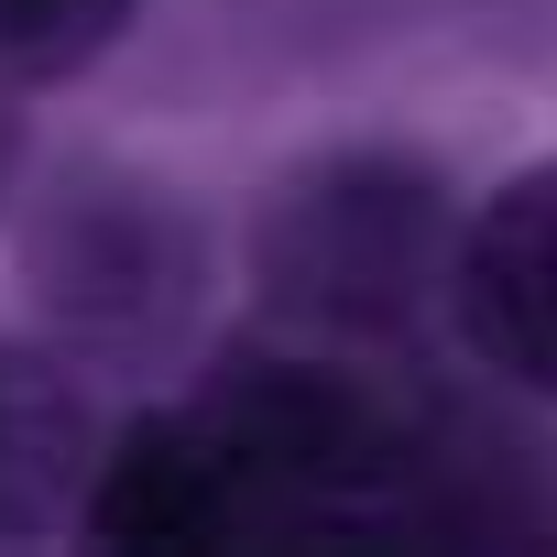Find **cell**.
<instances>
[{"label": "cell", "mask_w": 557, "mask_h": 557, "mask_svg": "<svg viewBox=\"0 0 557 557\" xmlns=\"http://www.w3.org/2000/svg\"><path fill=\"white\" fill-rule=\"evenodd\" d=\"M448 251H459L448 175L405 143H339L251 208V296L296 339L394 350L448 296Z\"/></svg>", "instance_id": "1"}, {"label": "cell", "mask_w": 557, "mask_h": 557, "mask_svg": "<svg viewBox=\"0 0 557 557\" xmlns=\"http://www.w3.org/2000/svg\"><path fill=\"white\" fill-rule=\"evenodd\" d=\"M23 273L77 361H153L208 296V240L143 175H66L23 230Z\"/></svg>", "instance_id": "3"}, {"label": "cell", "mask_w": 557, "mask_h": 557, "mask_svg": "<svg viewBox=\"0 0 557 557\" xmlns=\"http://www.w3.org/2000/svg\"><path fill=\"white\" fill-rule=\"evenodd\" d=\"M99 459V405H88V361L66 339H23L0 329V546H34L77 524Z\"/></svg>", "instance_id": "6"}, {"label": "cell", "mask_w": 557, "mask_h": 557, "mask_svg": "<svg viewBox=\"0 0 557 557\" xmlns=\"http://www.w3.org/2000/svg\"><path fill=\"white\" fill-rule=\"evenodd\" d=\"M132 12H143V0H0V88L88 77L132 34Z\"/></svg>", "instance_id": "7"}, {"label": "cell", "mask_w": 557, "mask_h": 557, "mask_svg": "<svg viewBox=\"0 0 557 557\" xmlns=\"http://www.w3.org/2000/svg\"><path fill=\"white\" fill-rule=\"evenodd\" d=\"M437 307L459 318V350H470L492 383L557 405V164L503 175V186L459 219L448 296H437Z\"/></svg>", "instance_id": "4"}, {"label": "cell", "mask_w": 557, "mask_h": 557, "mask_svg": "<svg viewBox=\"0 0 557 557\" xmlns=\"http://www.w3.org/2000/svg\"><path fill=\"white\" fill-rule=\"evenodd\" d=\"M186 405L219 437L251 524H405L416 394L372 383L350 350L296 329L230 339Z\"/></svg>", "instance_id": "2"}, {"label": "cell", "mask_w": 557, "mask_h": 557, "mask_svg": "<svg viewBox=\"0 0 557 557\" xmlns=\"http://www.w3.org/2000/svg\"><path fill=\"white\" fill-rule=\"evenodd\" d=\"M77 535L121 546V557H208L230 535H262L219 437L197 426V405H143L99 437L88 492H77Z\"/></svg>", "instance_id": "5"}, {"label": "cell", "mask_w": 557, "mask_h": 557, "mask_svg": "<svg viewBox=\"0 0 557 557\" xmlns=\"http://www.w3.org/2000/svg\"><path fill=\"white\" fill-rule=\"evenodd\" d=\"M0 153H12V132H0Z\"/></svg>", "instance_id": "8"}]
</instances>
